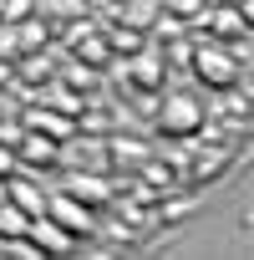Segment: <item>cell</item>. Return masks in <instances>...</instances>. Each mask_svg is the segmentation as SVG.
I'll return each mask as SVG.
<instances>
[{"instance_id":"1","label":"cell","mask_w":254,"mask_h":260,"mask_svg":"<svg viewBox=\"0 0 254 260\" xmlns=\"http://www.w3.org/2000/svg\"><path fill=\"white\" fill-rule=\"evenodd\" d=\"M239 67H244V56L234 61L224 46H203V51H193V72H198L208 87H224V82H234V77H239Z\"/></svg>"},{"instance_id":"2","label":"cell","mask_w":254,"mask_h":260,"mask_svg":"<svg viewBox=\"0 0 254 260\" xmlns=\"http://www.w3.org/2000/svg\"><path fill=\"white\" fill-rule=\"evenodd\" d=\"M198 122H203V107H198L193 97H178V92H168V97H163V127L198 133Z\"/></svg>"},{"instance_id":"3","label":"cell","mask_w":254,"mask_h":260,"mask_svg":"<svg viewBox=\"0 0 254 260\" xmlns=\"http://www.w3.org/2000/svg\"><path fill=\"white\" fill-rule=\"evenodd\" d=\"M46 209H51V219H56L66 235H92V224H97V219H92V209L71 204L66 194H51V199H46Z\"/></svg>"},{"instance_id":"4","label":"cell","mask_w":254,"mask_h":260,"mask_svg":"<svg viewBox=\"0 0 254 260\" xmlns=\"http://www.w3.org/2000/svg\"><path fill=\"white\" fill-rule=\"evenodd\" d=\"M26 219H31V214H26L21 204H0V235H16V240H21V235H26Z\"/></svg>"},{"instance_id":"5","label":"cell","mask_w":254,"mask_h":260,"mask_svg":"<svg viewBox=\"0 0 254 260\" xmlns=\"http://www.w3.org/2000/svg\"><path fill=\"white\" fill-rule=\"evenodd\" d=\"M26 122H31V127H46V138H71V122H66V117H51V112H31Z\"/></svg>"},{"instance_id":"6","label":"cell","mask_w":254,"mask_h":260,"mask_svg":"<svg viewBox=\"0 0 254 260\" xmlns=\"http://www.w3.org/2000/svg\"><path fill=\"white\" fill-rule=\"evenodd\" d=\"M66 189H71V194H81V199H92V204H102V199H107V184H102V179H66Z\"/></svg>"},{"instance_id":"7","label":"cell","mask_w":254,"mask_h":260,"mask_svg":"<svg viewBox=\"0 0 254 260\" xmlns=\"http://www.w3.org/2000/svg\"><path fill=\"white\" fill-rule=\"evenodd\" d=\"M51 107H66V112H76V97H71L66 87H51Z\"/></svg>"},{"instance_id":"8","label":"cell","mask_w":254,"mask_h":260,"mask_svg":"<svg viewBox=\"0 0 254 260\" xmlns=\"http://www.w3.org/2000/svg\"><path fill=\"white\" fill-rule=\"evenodd\" d=\"M11 169H16V158H11L6 148H0V174H11Z\"/></svg>"}]
</instances>
